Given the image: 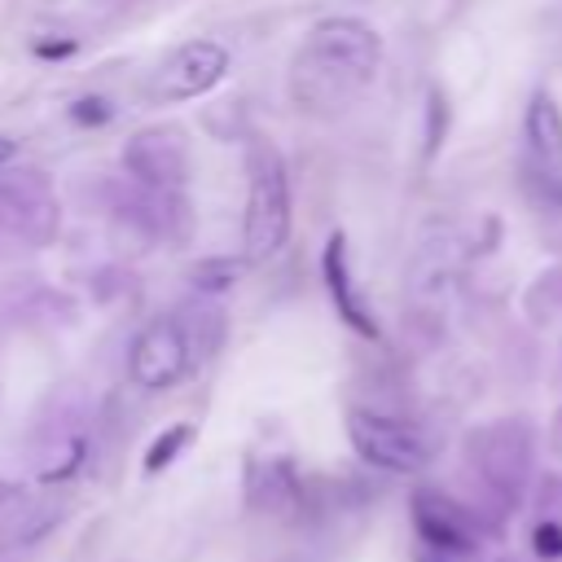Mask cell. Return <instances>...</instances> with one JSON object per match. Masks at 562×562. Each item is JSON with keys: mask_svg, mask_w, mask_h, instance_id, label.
<instances>
[{"mask_svg": "<svg viewBox=\"0 0 562 562\" xmlns=\"http://www.w3.org/2000/svg\"><path fill=\"white\" fill-rule=\"evenodd\" d=\"M382 66V40L360 18H325L307 31L290 61V97L307 114H334L351 105Z\"/></svg>", "mask_w": 562, "mask_h": 562, "instance_id": "cell-1", "label": "cell"}, {"mask_svg": "<svg viewBox=\"0 0 562 562\" xmlns=\"http://www.w3.org/2000/svg\"><path fill=\"white\" fill-rule=\"evenodd\" d=\"M224 338V312L215 303H193L167 316H154L127 347V378L140 391H167L184 382Z\"/></svg>", "mask_w": 562, "mask_h": 562, "instance_id": "cell-2", "label": "cell"}, {"mask_svg": "<svg viewBox=\"0 0 562 562\" xmlns=\"http://www.w3.org/2000/svg\"><path fill=\"white\" fill-rule=\"evenodd\" d=\"M290 237V180L285 162L268 149L255 154L250 162V193H246V215H241V255L250 263L272 259Z\"/></svg>", "mask_w": 562, "mask_h": 562, "instance_id": "cell-3", "label": "cell"}, {"mask_svg": "<svg viewBox=\"0 0 562 562\" xmlns=\"http://www.w3.org/2000/svg\"><path fill=\"white\" fill-rule=\"evenodd\" d=\"M347 435L351 448L386 474H417L430 461V443L413 422H400L391 413H373V408H351L347 413Z\"/></svg>", "mask_w": 562, "mask_h": 562, "instance_id": "cell-4", "label": "cell"}, {"mask_svg": "<svg viewBox=\"0 0 562 562\" xmlns=\"http://www.w3.org/2000/svg\"><path fill=\"white\" fill-rule=\"evenodd\" d=\"M470 465H474V474L483 479V487L501 505H514L522 496V487H527V474H531L527 426L496 422V426H483L479 435H470Z\"/></svg>", "mask_w": 562, "mask_h": 562, "instance_id": "cell-5", "label": "cell"}, {"mask_svg": "<svg viewBox=\"0 0 562 562\" xmlns=\"http://www.w3.org/2000/svg\"><path fill=\"white\" fill-rule=\"evenodd\" d=\"M101 198L110 202V211L123 220V224H132L136 233H145V237H158V241H180V237H189V224H193V215H189V202H184V193L180 189H154V184H140V180H119V184H105L101 189Z\"/></svg>", "mask_w": 562, "mask_h": 562, "instance_id": "cell-6", "label": "cell"}, {"mask_svg": "<svg viewBox=\"0 0 562 562\" xmlns=\"http://www.w3.org/2000/svg\"><path fill=\"white\" fill-rule=\"evenodd\" d=\"M123 167L140 184L180 189L189 180V145L176 127H145L123 145Z\"/></svg>", "mask_w": 562, "mask_h": 562, "instance_id": "cell-7", "label": "cell"}, {"mask_svg": "<svg viewBox=\"0 0 562 562\" xmlns=\"http://www.w3.org/2000/svg\"><path fill=\"white\" fill-rule=\"evenodd\" d=\"M413 527L422 536V544L439 558H465L474 553L479 544V531H474V514L457 501H448L443 492H413Z\"/></svg>", "mask_w": 562, "mask_h": 562, "instance_id": "cell-8", "label": "cell"}, {"mask_svg": "<svg viewBox=\"0 0 562 562\" xmlns=\"http://www.w3.org/2000/svg\"><path fill=\"white\" fill-rule=\"evenodd\" d=\"M228 75V48L220 40H189L184 48H176V57L158 70L154 92L162 101H189L211 92L220 79Z\"/></svg>", "mask_w": 562, "mask_h": 562, "instance_id": "cell-9", "label": "cell"}, {"mask_svg": "<svg viewBox=\"0 0 562 562\" xmlns=\"http://www.w3.org/2000/svg\"><path fill=\"white\" fill-rule=\"evenodd\" d=\"M321 277H325V290H329V299H334V312H338L356 334L378 338V321H373V312L364 307V299H360V290H356V277H351V263H347V237H342V233H334V237L325 241Z\"/></svg>", "mask_w": 562, "mask_h": 562, "instance_id": "cell-10", "label": "cell"}, {"mask_svg": "<svg viewBox=\"0 0 562 562\" xmlns=\"http://www.w3.org/2000/svg\"><path fill=\"white\" fill-rule=\"evenodd\" d=\"M527 149L540 176L562 180V110L549 92H536L527 105Z\"/></svg>", "mask_w": 562, "mask_h": 562, "instance_id": "cell-11", "label": "cell"}, {"mask_svg": "<svg viewBox=\"0 0 562 562\" xmlns=\"http://www.w3.org/2000/svg\"><path fill=\"white\" fill-rule=\"evenodd\" d=\"M294 492H299V479H294L290 461H281V457H255L246 465V501L255 509H281V505L294 501Z\"/></svg>", "mask_w": 562, "mask_h": 562, "instance_id": "cell-12", "label": "cell"}, {"mask_svg": "<svg viewBox=\"0 0 562 562\" xmlns=\"http://www.w3.org/2000/svg\"><path fill=\"white\" fill-rule=\"evenodd\" d=\"M189 439H193V426L189 422H180V426H167L154 443H149V452H145V470L149 474H158V470H167L184 448H189Z\"/></svg>", "mask_w": 562, "mask_h": 562, "instance_id": "cell-13", "label": "cell"}, {"mask_svg": "<svg viewBox=\"0 0 562 562\" xmlns=\"http://www.w3.org/2000/svg\"><path fill=\"white\" fill-rule=\"evenodd\" d=\"M70 119L83 123V127H101V123H110V101H101V97H83V101L70 105Z\"/></svg>", "mask_w": 562, "mask_h": 562, "instance_id": "cell-14", "label": "cell"}, {"mask_svg": "<svg viewBox=\"0 0 562 562\" xmlns=\"http://www.w3.org/2000/svg\"><path fill=\"white\" fill-rule=\"evenodd\" d=\"M536 553H540V558H562V522L544 518V522L536 527Z\"/></svg>", "mask_w": 562, "mask_h": 562, "instance_id": "cell-15", "label": "cell"}, {"mask_svg": "<svg viewBox=\"0 0 562 562\" xmlns=\"http://www.w3.org/2000/svg\"><path fill=\"white\" fill-rule=\"evenodd\" d=\"M9 220H13V184L9 176H0V237H9Z\"/></svg>", "mask_w": 562, "mask_h": 562, "instance_id": "cell-16", "label": "cell"}, {"mask_svg": "<svg viewBox=\"0 0 562 562\" xmlns=\"http://www.w3.org/2000/svg\"><path fill=\"white\" fill-rule=\"evenodd\" d=\"M35 53H40V57H66V53H75V40H57V44H35Z\"/></svg>", "mask_w": 562, "mask_h": 562, "instance_id": "cell-17", "label": "cell"}, {"mask_svg": "<svg viewBox=\"0 0 562 562\" xmlns=\"http://www.w3.org/2000/svg\"><path fill=\"white\" fill-rule=\"evenodd\" d=\"M13 154H18V145H13V140H9V136H0V167H4V162H9V158H13Z\"/></svg>", "mask_w": 562, "mask_h": 562, "instance_id": "cell-18", "label": "cell"}]
</instances>
